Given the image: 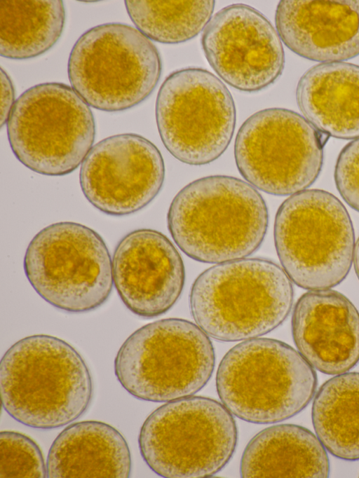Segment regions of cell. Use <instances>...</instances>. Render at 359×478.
Wrapping results in <instances>:
<instances>
[{
	"label": "cell",
	"instance_id": "obj_7",
	"mask_svg": "<svg viewBox=\"0 0 359 478\" xmlns=\"http://www.w3.org/2000/svg\"><path fill=\"white\" fill-rule=\"evenodd\" d=\"M238 431L232 414L204 397L170 401L149 414L138 437L150 469L168 478H201L219 472L233 456Z\"/></svg>",
	"mask_w": 359,
	"mask_h": 478
},
{
	"label": "cell",
	"instance_id": "obj_5",
	"mask_svg": "<svg viewBox=\"0 0 359 478\" xmlns=\"http://www.w3.org/2000/svg\"><path fill=\"white\" fill-rule=\"evenodd\" d=\"M215 355L208 336L183 319L169 318L134 332L117 352V380L134 397L168 402L201 390L214 371Z\"/></svg>",
	"mask_w": 359,
	"mask_h": 478
},
{
	"label": "cell",
	"instance_id": "obj_13",
	"mask_svg": "<svg viewBox=\"0 0 359 478\" xmlns=\"http://www.w3.org/2000/svg\"><path fill=\"white\" fill-rule=\"evenodd\" d=\"M165 165L158 148L146 138L126 133L94 145L81 163L79 182L88 201L111 216L133 214L160 192Z\"/></svg>",
	"mask_w": 359,
	"mask_h": 478
},
{
	"label": "cell",
	"instance_id": "obj_10",
	"mask_svg": "<svg viewBox=\"0 0 359 478\" xmlns=\"http://www.w3.org/2000/svg\"><path fill=\"white\" fill-rule=\"evenodd\" d=\"M23 268L43 300L69 313L99 308L114 285L112 260L104 240L75 222L55 223L38 232L28 245Z\"/></svg>",
	"mask_w": 359,
	"mask_h": 478
},
{
	"label": "cell",
	"instance_id": "obj_17",
	"mask_svg": "<svg viewBox=\"0 0 359 478\" xmlns=\"http://www.w3.org/2000/svg\"><path fill=\"white\" fill-rule=\"evenodd\" d=\"M275 22L284 44L322 63L359 55V0H283Z\"/></svg>",
	"mask_w": 359,
	"mask_h": 478
},
{
	"label": "cell",
	"instance_id": "obj_9",
	"mask_svg": "<svg viewBox=\"0 0 359 478\" xmlns=\"http://www.w3.org/2000/svg\"><path fill=\"white\" fill-rule=\"evenodd\" d=\"M13 153L25 167L47 176L75 170L93 147L95 123L89 105L70 86L43 83L15 101L6 123Z\"/></svg>",
	"mask_w": 359,
	"mask_h": 478
},
{
	"label": "cell",
	"instance_id": "obj_8",
	"mask_svg": "<svg viewBox=\"0 0 359 478\" xmlns=\"http://www.w3.org/2000/svg\"><path fill=\"white\" fill-rule=\"evenodd\" d=\"M161 59L138 29L112 22L84 32L68 60L72 88L90 107L121 111L145 100L161 77Z\"/></svg>",
	"mask_w": 359,
	"mask_h": 478
},
{
	"label": "cell",
	"instance_id": "obj_18",
	"mask_svg": "<svg viewBox=\"0 0 359 478\" xmlns=\"http://www.w3.org/2000/svg\"><path fill=\"white\" fill-rule=\"evenodd\" d=\"M132 468L128 444L111 425L85 421L66 427L50 446L47 477L128 478Z\"/></svg>",
	"mask_w": 359,
	"mask_h": 478
},
{
	"label": "cell",
	"instance_id": "obj_14",
	"mask_svg": "<svg viewBox=\"0 0 359 478\" xmlns=\"http://www.w3.org/2000/svg\"><path fill=\"white\" fill-rule=\"evenodd\" d=\"M201 45L217 74L231 87L257 92L282 74L285 53L271 22L243 4L219 11L203 30Z\"/></svg>",
	"mask_w": 359,
	"mask_h": 478
},
{
	"label": "cell",
	"instance_id": "obj_24",
	"mask_svg": "<svg viewBox=\"0 0 359 478\" xmlns=\"http://www.w3.org/2000/svg\"><path fill=\"white\" fill-rule=\"evenodd\" d=\"M0 477H47L46 464L35 442L20 432H1Z\"/></svg>",
	"mask_w": 359,
	"mask_h": 478
},
{
	"label": "cell",
	"instance_id": "obj_6",
	"mask_svg": "<svg viewBox=\"0 0 359 478\" xmlns=\"http://www.w3.org/2000/svg\"><path fill=\"white\" fill-rule=\"evenodd\" d=\"M273 236L283 270L303 289H330L351 270L353 224L342 203L327 191L309 189L287 198L277 211Z\"/></svg>",
	"mask_w": 359,
	"mask_h": 478
},
{
	"label": "cell",
	"instance_id": "obj_2",
	"mask_svg": "<svg viewBox=\"0 0 359 478\" xmlns=\"http://www.w3.org/2000/svg\"><path fill=\"white\" fill-rule=\"evenodd\" d=\"M168 227L190 258L221 264L257 251L266 235L265 200L248 182L226 175L196 179L182 189L170 205Z\"/></svg>",
	"mask_w": 359,
	"mask_h": 478
},
{
	"label": "cell",
	"instance_id": "obj_20",
	"mask_svg": "<svg viewBox=\"0 0 359 478\" xmlns=\"http://www.w3.org/2000/svg\"><path fill=\"white\" fill-rule=\"evenodd\" d=\"M242 477H327L330 462L325 448L310 430L280 424L257 434L241 461Z\"/></svg>",
	"mask_w": 359,
	"mask_h": 478
},
{
	"label": "cell",
	"instance_id": "obj_21",
	"mask_svg": "<svg viewBox=\"0 0 359 478\" xmlns=\"http://www.w3.org/2000/svg\"><path fill=\"white\" fill-rule=\"evenodd\" d=\"M65 21L62 1L1 0V55L26 60L46 53L60 39Z\"/></svg>",
	"mask_w": 359,
	"mask_h": 478
},
{
	"label": "cell",
	"instance_id": "obj_16",
	"mask_svg": "<svg viewBox=\"0 0 359 478\" xmlns=\"http://www.w3.org/2000/svg\"><path fill=\"white\" fill-rule=\"evenodd\" d=\"M292 331L299 353L322 373L344 374L359 361V312L337 291L304 294L294 308Z\"/></svg>",
	"mask_w": 359,
	"mask_h": 478
},
{
	"label": "cell",
	"instance_id": "obj_3",
	"mask_svg": "<svg viewBox=\"0 0 359 478\" xmlns=\"http://www.w3.org/2000/svg\"><path fill=\"white\" fill-rule=\"evenodd\" d=\"M293 299L283 268L268 259L244 258L203 271L192 285L189 307L208 336L231 342L275 329L288 316Z\"/></svg>",
	"mask_w": 359,
	"mask_h": 478
},
{
	"label": "cell",
	"instance_id": "obj_25",
	"mask_svg": "<svg viewBox=\"0 0 359 478\" xmlns=\"http://www.w3.org/2000/svg\"><path fill=\"white\" fill-rule=\"evenodd\" d=\"M334 180L344 201L359 212V138L349 142L340 152Z\"/></svg>",
	"mask_w": 359,
	"mask_h": 478
},
{
	"label": "cell",
	"instance_id": "obj_15",
	"mask_svg": "<svg viewBox=\"0 0 359 478\" xmlns=\"http://www.w3.org/2000/svg\"><path fill=\"white\" fill-rule=\"evenodd\" d=\"M114 285L133 313L159 316L180 298L185 271L182 257L163 233L141 228L126 235L112 257Z\"/></svg>",
	"mask_w": 359,
	"mask_h": 478
},
{
	"label": "cell",
	"instance_id": "obj_12",
	"mask_svg": "<svg viewBox=\"0 0 359 478\" xmlns=\"http://www.w3.org/2000/svg\"><path fill=\"white\" fill-rule=\"evenodd\" d=\"M321 132L292 110L269 108L250 116L235 140L234 157L243 177L274 196L306 190L323 163Z\"/></svg>",
	"mask_w": 359,
	"mask_h": 478
},
{
	"label": "cell",
	"instance_id": "obj_23",
	"mask_svg": "<svg viewBox=\"0 0 359 478\" xmlns=\"http://www.w3.org/2000/svg\"><path fill=\"white\" fill-rule=\"evenodd\" d=\"M125 6L136 29L145 36L173 44L189 41L205 28L215 1L129 0Z\"/></svg>",
	"mask_w": 359,
	"mask_h": 478
},
{
	"label": "cell",
	"instance_id": "obj_22",
	"mask_svg": "<svg viewBox=\"0 0 359 478\" xmlns=\"http://www.w3.org/2000/svg\"><path fill=\"white\" fill-rule=\"evenodd\" d=\"M312 421L318 438L337 458L359 459V373L326 381L316 393Z\"/></svg>",
	"mask_w": 359,
	"mask_h": 478
},
{
	"label": "cell",
	"instance_id": "obj_19",
	"mask_svg": "<svg viewBox=\"0 0 359 478\" xmlns=\"http://www.w3.org/2000/svg\"><path fill=\"white\" fill-rule=\"evenodd\" d=\"M296 100L304 117L319 132L343 139L359 138V66L320 63L300 78Z\"/></svg>",
	"mask_w": 359,
	"mask_h": 478
},
{
	"label": "cell",
	"instance_id": "obj_27",
	"mask_svg": "<svg viewBox=\"0 0 359 478\" xmlns=\"http://www.w3.org/2000/svg\"><path fill=\"white\" fill-rule=\"evenodd\" d=\"M353 264L356 275L359 279V238L355 245Z\"/></svg>",
	"mask_w": 359,
	"mask_h": 478
},
{
	"label": "cell",
	"instance_id": "obj_4",
	"mask_svg": "<svg viewBox=\"0 0 359 478\" xmlns=\"http://www.w3.org/2000/svg\"><path fill=\"white\" fill-rule=\"evenodd\" d=\"M317 386L313 367L290 346L266 338L245 340L222 358L216 388L232 415L257 424L275 423L302 411Z\"/></svg>",
	"mask_w": 359,
	"mask_h": 478
},
{
	"label": "cell",
	"instance_id": "obj_11",
	"mask_svg": "<svg viewBox=\"0 0 359 478\" xmlns=\"http://www.w3.org/2000/svg\"><path fill=\"white\" fill-rule=\"evenodd\" d=\"M236 116L226 86L201 68L172 72L156 97V119L162 142L172 156L188 165L210 163L226 151Z\"/></svg>",
	"mask_w": 359,
	"mask_h": 478
},
{
	"label": "cell",
	"instance_id": "obj_26",
	"mask_svg": "<svg viewBox=\"0 0 359 478\" xmlns=\"http://www.w3.org/2000/svg\"><path fill=\"white\" fill-rule=\"evenodd\" d=\"M1 127L7 123L14 105L15 92L11 78L1 69Z\"/></svg>",
	"mask_w": 359,
	"mask_h": 478
},
{
	"label": "cell",
	"instance_id": "obj_1",
	"mask_svg": "<svg viewBox=\"0 0 359 478\" xmlns=\"http://www.w3.org/2000/svg\"><path fill=\"white\" fill-rule=\"evenodd\" d=\"M4 410L18 422L52 430L70 424L88 408L93 385L79 352L57 337L23 338L4 353L0 363Z\"/></svg>",
	"mask_w": 359,
	"mask_h": 478
}]
</instances>
